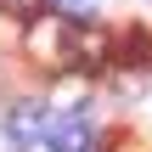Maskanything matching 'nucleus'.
I'll use <instances>...</instances> for the list:
<instances>
[{"mask_svg": "<svg viewBox=\"0 0 152 152\" xmlns=\"http://www.w3.org/2000/svg\"><path fill=\"white\" fill-rule=\"evenodd\" d=\"M45 130H51L45 102H11V113H6V141L17 152H28L34 141H45Z\"/></svg>", "mask_w": 152, "mask_h": 152, "instance_id": "obj_1", "label": "nucleus"}, {"mask_svg": "<svg viewBox=\"0 0 152 152\" xmlns=\"http://www.w3.org/2000/svg\"><path fill=\"white\" fill-rule=\"evenodd\" d=\"M45 147L51 152H90V118L85 113H56L51 130H45Z\"/></svg>", "mask_w": 152, "mask_h": 152, "instance_id": "obj_2", "label": "nucleus"}, {"mask_svg": "<svg viewBox=\"0 0 152 152\" xmlns=\"http://www.w3.org/2000/svg\"><path fill=\"white\" fill-rule=\"evenodd\" d=\"M113 51V39L102 28H73V68H102Z\"/></svg>", "mask_w": 152, "mask_h": 152, "instance_id": "obj_3", "label": "nucleus"}, {"mask_svg": "<svg viewBox=\"0 0 152 152\" xmlns=\"http://www.w3.org/2000/svg\"><path fill=\"white\" fill-rule=\"evenodd\" d=\"M45 6H51V0H0V11H11V17H23V23H34Z\"/></svg>", "mask_w": 152, "mask_h": 152, "instance_id": "obj_4", "label": "nucleus"}, {"mask_svg": "<svg viewBox=\"0 0 152 152\" xmlns=\"http://www.w3.org/2000/svg\"><path fill=\"white\" fill-rule=\"evenodd\" d=\"M56 11L79 23V17H90V11H96V0H56Z\"/></svg>", "mask_w": 152, "mask_h": 152, "instance_id": "obj_5", "label": "nucleus"}]
</instances>
